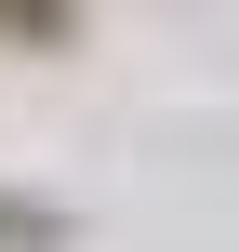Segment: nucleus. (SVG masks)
Instances as JSON below:
<instances>
[{
	"mask_svg": "<svg viewBox=\"0 0 239 252\" xmlns=\"http://www.w3.org/2000/svg\"><path fill=\"white\" fill-rule=\"evenodd\" d=\"M67 239V213H27V199H0V252H53Z\"/></svg>",
	"mask_w": 239,
	"mask_h": 252,
	"instance_id": "1",
	"label": "nucleus"
}]
</instances>
